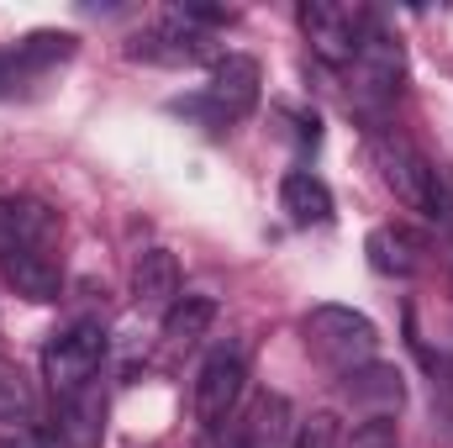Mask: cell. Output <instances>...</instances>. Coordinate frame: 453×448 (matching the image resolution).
<instances>
[{"label": "cell", "mask_w": 453, "mask_h": 448, "mask_svg": "<svg viewBox=\"0 0 453 448\" xmlns=\"http://www.w3.org/2000/svg\"><path fill=\"white\" fill-rule=\"evenodd\" d=\"M242 385H248V353H242V343L226 337V343H217L201 359V375H196V417H201L206 433L222 428L226 417L237 412Z\"/></svg>", "instance_id": "5b68a950"}, {"label": "cell", "mask_w": 453, "mask_h": 448, "mask_svg": "<svg viewBox=\"0 0 453 448\" xmlns=\"http://www.w3.org/2000/svg\"><path fill=\"white\" fill-rule=\"evenodd\" d=\"M280 212L296 227H327L333 222V190H327L311 169H296V174H285V185H280Z\"/></svg>", "instance_id": "5bb4252c"}, {"label": "cell", "mask_w": 453, "mask_h": 448, "mask_svg": "<svg viewBox=\"0 0 453 448\" xmlns=\"http://www.w3.org/2000/svg\"><path fill=\"white\" fill-rule=\"evenodd\" d=\"M242 448H290L296 444V422H290V401L285 396H258V406L248 412V422H237Z\"/></svg>", "instance_id": "2e32d148"}, {"label": "cell", "mask_w": 453, "mask_h": 448, "mask_svg": "<svg viewBox=\"0 0 453 448\" xmlns=\"http://www.w3.org/2000/svg\"><path fill=\"white\" fill-rule=\"evenodd\" d=\"M301 333L311 343V353H317L322 364H333L338 375L374 364V348H380L374 322H369L364 312H353V306H311L306 322H301Z\"/></svg>", "instance_id": "7a4b0ae2"}, {"label": "cell", "mask_w": 453, "mask_h": 448, "mask_svg": "<svg viewBox=\"0 0 453 448\" xmlns=\"http://www.w3.org/2000/svg\"><path fill=\"white\" fill-rule=\"evenodd\" d=\"M211 322H217V301L211 296H180L164 312V337L169 343H196V337H206Z\"/></svg>", "instance_id": "e0dca14e"}, {"label": "cell", "mask_w": 453, "mask_h": 448, "mask_svg": "<svg viewBox=\"0 0 453 448\" xmlns=\"http://www.w3.org/2000/svg\"><path fill=\"white\" fill-rule=\"evenodd\" d=\"M132 296L153 301V306H174L180 301V259L169 248H142L132 264Z\"/></svg>", "instance_id": "9a60e30c"}, {"label": "cell", "mask_w": 453, "mask_h": 448, "mask_svg": "<svg viewBox=\"0 0 453 448\" xmlns=\"http://www.w3.org/2000/svg\"><path fill=\"white\" fill-rule=\"evenodd\" d=\"M101 433H106V396H101V385H85V390L58 396L53 433L48 438H58L64 448H96Z\"/></svg>", "instance_id": "ba28073f"}, {"label": "cell", "mask_w": 453, "mask_h": 448, "mask_svg": "<svg viewBox=\"0 0 453 448\" xmlns=\"http://www.w3.org/2000/svg\"><path fill=\"white\" fill-rule=\"evenodd\" d=\"M348 448H401V428H395L390 417H369V422L353 428Z\"/></svg>", "instance_id": "ffe728a7"}, {"label": "cell", "mask_w": 453, "mask_h": 448, "mask_svg": "<svg viewBox=\"0 0 453 448\" xmlns=\"http://www.w3.org/2000/svg\"><path fill=\"white\" fill-rule=\"evenodd\" d=\"M0 274H5L27 301H58V285H64V274H58V264H53L48 248H32V253H0Z\"/></svg>", "instance_id": "4fadbf2b"}, {"label": "cell", "mask_w": 453, "mask_h": 448, "mask_svg": "<svg viewBox=\"0 0 453 448\" xmlns=\"http://www.w3.org/2000/svg\"><path fill=\"white\" fill-rule=\"evenodd\" d=\"M353 74L364 80L358 90H369V96H395V90H401L406 58H401V42H395L380 21L364 32V48H358V58H353Z\"/></svg>", "instance_id": "30bf717a"}, {"label": "cell", "mask_w": 453, "mask_h": 448, "mask_svg": "<svg viewBox=\"0 0 453 448\" xmlns=\"http://www.w3.org/2000/svg\"><path fill=\"white\" fill-rule=\"evenodd\" d=\"M258 85H264L258 58H248V53H226V58H217V64H211L206 90H201V96H190V101H174L169 112L196 116L201 127L222 132V127L242 121V116L258 106Z\"/></svg>", "instance_id": "6da1fadb"}, {"label": "cell", "mask_w": 453, "mask_h": 448, "mask_svg": "<svg viewBox=\"0 0 453 448\" xmlns=\"http://www.w3.org/2000/svg\"><path fill=\"white\" fill-rule=\"evenodd\" d=\"M0 448H53V438L37 428H16V433H0Z\"/></svg>", "instance_id": "7402d4cb"}, {"label": "cell", "mask_w": 453, "mask_h": 448, "mask_svg": "<svg viewBox=\"0 0 453 448\" xmlns=\"http://www.w3.org/2000/svg\"><path fill=\"white\" fill-rule=\"evenodd\" d=\"M296 16H301V32H306L311 53H317L322 64H333V69H348V64L358 58L364 32L374 27V11H364V5H338V0H306Z\"/></svg>", "instance_id": "277c9868"}, {"label": "cell", "mask_w": 453, "mask_h": 448, "mask_svg": "<svg viewBox=\"0 0 453 448\" xmlns=\"http://www.w3.org/2000/svg\"><path fill=\"white\" fill-rule=\"evenodd\" d=\"M374 164H380V180L395 190L401 206L411 212H427V180H433V158H422L401 132H385L374 137Z\"/></svg>", "instance_id": "52a82bcc"}, {"label": "cell", "mask_w": 453, "mask_h": 448, "mask_svg": "<svg viewBox=\"0 0 453 448\" xmlns=\"http://www.w3.org/2000/svg\"><path fill=\"white\" fill-rule=\"evenodd\" d=\"M290 448H338V417L333 412H317L311 422L296 428V444Z\"/></svg>", "instance_id": "44dd1931"}, {"label": "cell", "mask_w": 453, "mask_h": 448, "mask_svg": "<svg viewBox=\"0 0 453 448\" xmlns=\"http://www.w3.org/2000/svg\"><path fill=\"white\" fill-rule=\"evenodd\" d=\"M364 253H369V269L385 274V280H406V274L422 269V237H417L411 227H401V222L374 227L369 243H364Z\"/></svg>", "instance_id": "8fae6325"}, {"label": "cell", "mask_w": 453, "mask_h": 448, "mask_svg": "<svg viewBox=\"0 0 453 448\" xmlns=\"http://www.w3.org/2000/svg\"><path fill=\"white\" fill-rule=\"evenodd\" d=\"M101 359H106V328H101L96 317L69 322L64 333H53L48 348H42V380L53 385V396L85 390V385H96Z\"/></svg>", "instance_id": "3957f363"}, {"label": "cell", "mask_w": 453, "mask_h": 448, "mask_svg": "<svg viewBox=\"0 0 453 448\" xmlns=\"http://www.w3.org/2000/svg\"><path fill=\"white\" fill-rule=\"evenodd\" d=\"M211 32L190 27L185 16H169L148 32H137L127 42V58H142V64H169V69H190V64H206L211 58Z\"/></svg>", "instance_id": "8992f818"}, {"label": "cell", "mask_w": 453, "mask_h": 448, "mask_svg": "<svg viewBox=\"0 0 453 448\" xmlns=\"http://www.w3.org/2000/svg\"><path fill=\"white\" fill-rule=\"evenodd\" d=\"M58 232V212L32 201V196H16V201H0V253H32V248H48Z\"/></svg>", "instance_id": "9c48e42d"}, {"label": "cell", "mask_w": 453, "mask_h": 448, "mask_svg": "<svg viewBox=\"0 0 453 448\" xmlns=\"http://www.w3.org/2000/svg\"><path fill=\"white\" fill-rule=\"evenodd\" d=\"M433 417L443 422V438H453V364L449 359L433 364Z\"/></svg>", "instance_id": "d6986e66"}, {"label": "cell", "mask_w": 453, "mask_h": 448, "mask_svg": "<svg viewBox=\"0 0 453 448\" xmlns=\"http://www.w3.org/2000/svg\"><path fill=\"white\" fill-rule=\"evenodd\" d=\"M342 390H348V401H358L369 417H390V412H401V401H406V385H401V369H390V364H364V369H348L342 375Z\"/></svg>", "instance_id": "7c38bea8"}, {"label": "cell", "mask_w": 453, "mask_h": 448, "mask_svg": "<svg viewBox=\"0 0 453 448\" xmlns=\"http://www.w3.org/2000/svg\"><path fill=\"white\" fill-rule=\"evenodd\" d=\"M27 85V74L16 69V58H11V48H0V96H16Z\"/></svg>", "instance_id": "603a6c76"}, {"label": "cell", "mask_w": 453, "mask_h": 448, "mask_svg": "<svg viewBox=\"0 0 453 448\" xmlns=\"http://www.w3.org/2000/svg\"><path fill=\"white\" fill-rule=\"evenodd\" d=\"M427 222L438 232H453V164H433V180H427Z\"/></svg>", "instance_id": "ac0fdd59"}]
</instances>
